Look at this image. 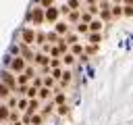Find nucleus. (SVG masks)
I'll return each instance as SVG.
<instances>
[{
  "instance_id": "1",
  "label": "nucleus",
  "mask_w": 133,
  "mask_h": 125,
  "mask_svg": "<svg viewBox=\"0 0 133 125\" xmlns=\"http://www.w3.org/2000/svg\"><path fill=\"white\" fill-rule=\"evenodd\" d=\"M8 65H10V69H12L15 73H23V69L27 67L25 58H23V56H19V54H17L15 58H10V63H8Z\"/></svg>"
},
{
  "instance_id": "2",
  "label": "nucleus",
  "mask_w": 133,
  "mask_h": 125,
  "mask_svg": "<svg viewBox=\"0 0 133 125\" xmlns=\"http://www.w3.org/2000/svg\"><path fill=\"white\" fill-rule=\"evenodd\" d=\"M0 81H2V83H6V85L10 88V92H15V90H17V77H12L8 71H2V73H0Z\"/></svg>"
},
{
  "instance_id": "3",
  "label": "nucleus",
  "mask_w": 133,
  "mask_h": 125,
  "mask_svg": "<svg viewBox=\"0 0 133 125\" xmlns=\"http://www.w3.org/2000/svg\"><path fill=\"white\" fill-rule=\"evenodd\" d=\"M27 19L33 21L35 25H42V23H44V8H33V10H29Z\"/></svg>"
},
{
  "instance_id": "4",
  "label": "nucleus",
  "mask_w": 133,
  "mask_h": 125,
  "mask_svg": "<svg viewBox=\"0 0 133 125\" xmlns=\"http://www.w3.org/2000/svg\"><path fill=\"white\" fill-rule=\"evenodd\" d=\"M58 15H60V10H58V8H54V6H48V8L44 10V21L56 23V21H58Z\"/></svg>"
},
{
  "instance_id": "5",
  "label": "nucleus",
  "mask_w": 133,
  "mask_h": 125,
  "mask_svg": "<svg viewBox=\"0 0 133 125\" xmlns=\"http://www.w3.org/2000/svg\"><path fill=\"white\" fill-rule=\"evenodd\" d=\"M21 40H23V46H29V44H33V42H35V31H33V29H23V33H21Z\"/></svg>"
},
{
  "instance_id": "6",
  "label": "nucleus",
  "mask_w": 133,
  "mask_h": 125,
  "mask_svg": "<svg viewBox=\"0 0 133 125\" xmlns=\"http://www.w3.org/2000/svg\"><path fill=\"white\" fill-rule=\"evenodd\" d=\"M33 63H35V65H42V67H44V65H48V63H50V58H48V56H46L44 52H39V54H35V56H33Z\"/></svg>"
},
{
  "instance_id": "7",
  "label": "nucleus",
  "mask_w": 133,
  "mask_h": 125,
  "mask_svg": "<svg viewBox=\"0 0 133 125\" xmlns=\"http://www.w3.org/2000/svg\"><path fill=\"white\" fill-rule=\"evenodd\" d=\"M87 25H89V31H100L104 23H102V19H91Z\"/></svg>"
},
{
  "instance_id": "8",
  "label": "nucleus",
  "mask_w": 133,
  "mask_h": 125,
  "mask_svg": "<svg viewBox=\"0 0 133 125\" xmlns=\"http://www.w3.org/2000/svg\"><path fill=\"white\" fill-rule=\"evenodd\" d=\"M54 25H56V33H58V35H62V33H66V31H69V25H66V23H62V21H56Z\"/></svg>"
},
{
  "instance_id": "9",
  "label": "nucleus",
  "mask_w": 133,
  "mask_h": 125,
  "mask_svg": "<svg viewBox=\"0 0 133 125\" xmlns=\"http://www.w3.org/2000/svg\"><path fill=\"white\" fill-rule=\"evenodd\" d=\"M100 42H102V35H100V31H91V35H89V44L98 46Z\"/></svg>"
},
{
  "instance_id": "10",
  "label": "nucleus",
  "mask_w": 133,
  "mask_h": 125,
  "mask_svg": "<svg viewBox=\"0 0 133 125\" xmlns=\"http://www.w3.org/2000/svg\"><path fill=\"white\" fill-rule=\"evenodd\" d=\"M37 96H39V100H46V98H50V88H37Z\"/></svg>"
},
{
  "instance_id": "11",
  "label": "nucleus",
  "mask_w": 133,
  "mask_h": 125,
  "mask_svg": "<svg viewBox=\"0 0 133 125\" xmlns=\"http://www.w3.org/2000/svg\"><path fill=\"white\" fill-rule=\"evenodd\" d=\"M62 63H64V65H73V63H75V54L64 52V54H62Z\"/></svg>"
},
{
  "instance_id": "12",
  "label": "nucleus",
  "mask_w": 133,
  "mask_h": 125,
  "mask_svg": "<svg viewBox=\"0 0 133 125\" xmlns=\"http://www.w3.org/2000/svg\"><path fill=\"white\" fill-rule=\"evenodd\" d=\"M8 94H10V88L0 81V98H8Z\"/></svg>"
},
{
  "instance_id": "13",
  "label": "nucleus",
  "mask_w": 133,
  "mask_h": 125,
  "mask_svg": "<svg viewBox=\"0 0 133 125\" xmlns=\"http://www.w3.org/2000/svg\"><path fill=\"white\" fill-rule=\"evenodd\" d=\"M8 113H10L8 106H0V121H6L8 119Z\"/></svg>"
},
{
  "instance_id": "14",
  "label": "nucleus",
  "mask_w": 133,
  "mask_h": 125,
  "mask_svg": "<svg viewBox=\"0 0 133 125\" xmlns=\"http://www.w3.org/2000/svg\"><path fill=\"white\" fill-rule=\"evenodd\" d=\"M71 54H75V56H77V54H83V46H81V44H73Z\"/></svg>"
},
{
  "instance_id": "15",
  "label": "nucleus",
  "mask_w": 133,
  "mask_h": 125,
  "mask_svg": "<svg viewBox=\"0 0 133 125\" xmlns=\"http://www.w3.org/2000/svg\"><path fill=\"white\" fill-rule=\"evenodd\" d=\"M25 96H27V98H35V96H37V88H35V85H31V88H27V92H25Z\"/></svg>"
},
{
  "instance_id": "16",
  "label": "nucleus",
  "mask_w": 133,
  "mask_h": 125,
  "mask_svg": "<svg viewBox=\"0 0 133 125\" xmlns=\"http://www.w3.org/2000/svg\"><path fill=\"white\" fill-rule=\"evenodd\" d=\"M110 15H112V17H121V15H123V6H116V4H114L112 10H110Z\"/></svg>"
},
{
  "instance_id": "17",
  "label": "nucleus",
  "mask_w": 133,
  "mask_h": 125,
  "mask_svg": "<svg viewBox=\"0 0 133 125\" xmlns=\"http://www.w3.org/2000/svg\"><path fill=\"white\" fill-rule=\"evenodd\" d=\"M79 17H81V15H79L77 10H69V21H71V23H75V21H79Z\"/></svg>"
},
{
  "instance_id": "18",
  "label": "nucleus",
  "mask_w": 133,
  "mask_h": 125,
  "mask_svg": "<svg viewBox=\"0 0 133 125\" xmlns=\"http://www.w3.org/2000/svg\"><path fill=\"white\" fill-rule=\"evenodd\" d=\"M77 31H79V33H87V31H89V25H87V23H83V21H81V23H79V25H77Z\"/></svg>"
},
{
  "instance_id": "19",
  "label": "nucleus",
  "mask_w": 133,
  "mask_h": 125,
  "mask_svg": "<svg viewBox=\"0 0 133 125\" xmlns=\"http://www.w3.org/2000/svg\"><path fill=\"white\" fill-rule=\"evenodd\" d=\"M64 100H66V96H64V94H62V92H58V94H56V96H54V104H62V102H64Z\"/></svg>"
},
{
  "instance_id": "20",
  "label": "nucleus",
  "mask_w": 133,
  "mask_h": 125,
  "mask_svg": "<svg viewBox=\"0 0 133 125\" xmlns=\"http://www.w3.org/2000/svg\"><path fill=\"white\" fill-rule=\"evenodd\" d=\"M31 123H33V125H42V115L33 113V115H31Z\"/></svg>"
},
{
  "instance_id": "21",
  "label": "nucleus",
  "mask_w": 133,
  "mask_h": 125,
  "mask_svg": "<svg viewBox=\"0 0 133 125\" xmlns=\"http://www.w3.org/2000/svg\"><path fill=\"white\" fill-rule=\"evenodd\" d=\"M56 108H58V115H66V113H69V106H66L64 102H62V104H58Z\"/></svg>"
},
{
  "instance_id": "22",
  "label": "nucleus",
  "mask_w": 133,
  "mask_h": 125,
  "mask_svg": "<svg viewBox=\"0 0 133 125\" xmlns=\"http://www.w3.org/2000/svg\"><path fill=\"white\" fill-rule=\"evenodd\" d=\"M81 21H83V23H89V21H91V12H89V10H87V12H81Z\"/></svg>"
},
{
  "instance_id": "23",
  "label": "nucleus",
  "mask_w": 133,
  "mask_h": 125,
  "mask_svg": "<svg viewBox=\"0 0 133 125\" xmlns=\"http://www.w3.org/2000/svg\"><path fill=\"white\" fill-rule=\"evenodd\" d=\"M123 15L131 17V15H133V6H129V4H127V6H123Z\"/></svg>"
},
{
  "instance_id": "24",
  "label": "nucleus",
  "mask_w": 133,
  "mask_h": 125,
  "mask_svg": "<svg viewBox=\"0 0 133 125\" xmlns=\"http://www.w3.org/2000/svg\"><path fill=\"white\" fill-rule=\"evenodd\" d=\"M44 85H46V88H52V85H54V77H52V75L46 77V79H44Z\"/></svg>"
},
{
  "instance_id": "25",
  "label": "nucleus",
  "mask_w": 133,
  "mask_h": 125,
  "mask_svg": "<svg viewBox=\"0 0 133 125\" xmlns=\"http://www.w3.org/2000/svg\"><path fill=\"white\" fill-rule=\"evenodd\" d=\"M6 106H8V108H15V106H17V96H10V98H8V104H6Z\"/></svg>"
},
{
  "instance_id": "26",
  "label": "nucleus",
  "mask_w": 133,
  "mask_h": 125,
  "mask_svg": "<svg viewBox=\"0 0 133 125\" xmlns=\"http://www.w3.org/2000/svg\"><path fill=\"white\" fill-rule=\"evenodd\" d=\"M69 8L71 10H77L79 8V0H69Z\"/></svg>"
},
{
  "instance_id": "27",
  "label": "nucleus",
  "mask_w": 133,
  "mask_h": 125,
  "mask_svg": "<svg viewBox=\"0 0 133 125\" xmlns=\"http://www.w3.org/2000/svg\"><path fill=\"white\" fill-rule=\"evenodd\" d=\"M64 42L73 46V44H77V35H69V38H64Z\"/></svg>"
},
{
  "instance_id": "28",
  "label": "nucleus",
  "mask_w": 133,
  "mask_h": 125,
  "mask_svg": "<svg viewBox=\"0 0 133 125\" xmlns=\"http://www.w3.org/2000/svg\"><path fill=\"white\" fill-rule=\"evenodd\" d=\"M60 75H62V71H60L58 67H56V69H52V77H54V79H60Z\"/></svg>"
},
{
  "instance_id": "29",
  "label": "nucleus",
  "mask_w": 133,
  "mask_h": 125,
  "mask_svg": "<svg viewBox=\"0 0 133 125\" xmlns=\"http://www.w3.org/2000/svg\"><path fill=\"white\" fill-rule=\"evenodd\" d=\"M110 17V10L108 8H102V12H100V19H108Z\"/></svg>"
},
{
  "instance_id": "30",
  "label": "nucleus",
  "mask_w": 133,
  "mask_h": 125,
  "mask_svg": "<svg viewBox=\"0 0 133 125\" xmlns=\"http://www.w3.org/2000/svg\"><path fill=\"white\" fill-rule=\"evenodd\" d=\"M85 50H87V52H89V54H94V52H96V46H94V44H91V46H87V48H85Z\"/></svg>"
},
{
  "instance_id": "31",
  "label": "nucleus",
  "mask_w": 133,
  "mask_h": 125,
  "mask_svg": "<svg viewBox=\"0 0 133 125\" xmlns=\"http://www.w3.org/2000/svg\"><path fill=\"white\" fill-rule=\"evenodd\" d=\"M42 6H46V8L52 6V0H42Z\"/></svg>"
},
{
  "instance_id": "32",
  "label": "nucleus",
  "mask_w": 133,
  "mask_h": 125,
  "mask_svg": "<svg viewBox=\"0 0 133 125\" xmlns=\"http://www.w3.org/2000/svg\"><path fill=\"white\" fill-rule=\"evenodd\" d=\"M12 125H21V123H19V121H15V123H12Z\"/></svg>"
}]
</instances>
